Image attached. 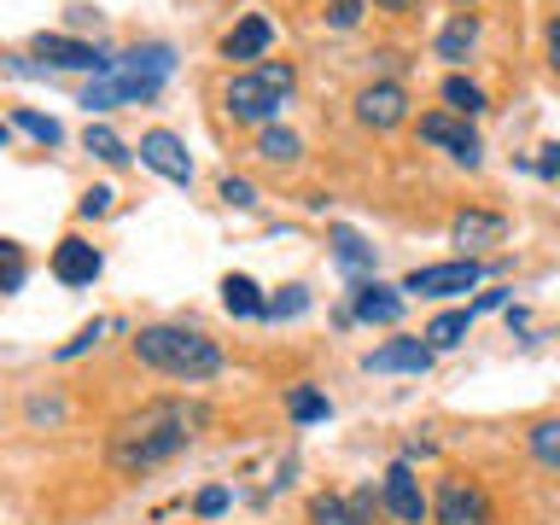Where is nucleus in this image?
I'll return each instance as SVG.
<instances>
[{
	"label": "nucleus",
	"mask_w": 560,
	"mask_h": 525,
	"mask_svg": "<svg viewBox=\"0 0 560 525\" xmlns=\"http://www.w3.org/2000/svg\"><path fill=\"white\" fill-rule=\"evenodd\" d=\"M257 152H262V158H275V164H292V158L304 152V140H298L292 129H262Z\"/></svg>",
	"instance_id": "23"
},
{
	"label": "nucleus",
	"mask_w": 560,
	"mask_h": 525,
	"mask_svg": "<svg viewBox=\"0 0 560 525\" xmlns=\"http://www.w3.org/2000/svg\"><path fill=\"white\" fill-rule=\"evenodd\" d=\"M420 140L444 147L450 158H462V164H479V135H472L467 122L444 117V112H427V117H420Z\"/></svg>",
	"instance_id": "10"
},
{
	"label": "nucleus",
	"mask_w": 560,
	"mask_h": 525,
	"mask_svg": "<svg viewBox=\"0 0 560 525\" xmlns=\"http://www.w3.org/2000/svg\"><path fill=\"white\" fill-rule=\"evenodd\" d=\"M112 199H117L112 187H88V192H82V217H105V210H112Z\"/></svg>",
	"instance_id": "31"
},
{
	"label": "nucleus",
	"mask_w": 560,
	"mask_h": 525,
	"mask_svg": "<svg viewBox=\"0 0 560 525\" xmlns=\"http://www.w3.org/2000/svg\"><path fill=\"white\" fill-rule=\"evenodd\" d=\"M52 275H59L65 287H88V280L100 275V252L88 240H59V252H52Z\"/></svg>",
	"instance_id": "14"
},
{
	"label": "nucleus",
	"mask_w": 560,
	"mask_h": 525,
	"mask_svg": "<svg viewBox=\"0 0 560 525\" xmlns=\"http://www.w3.org/2000/svg\"><path fill=\"white\" fill-rule=\"evenodd\" d=\"M450 234H455V245H502L508 222L497 217V210H462Z\"/></svg>",
	"instance_id": "16"
},
{
	"label": "nucleus",
	"mask_w": 560,
	"mask_h": 525,
	"mask_svg": "<svg viewBox=\"0 0 560 525\" xmlns=\"http://www.w3.org/2000/svg\"><path fill=\"white\" fill-rule=\"evenodd\" d=\"M402 112H409V94H402L397 82H374L357 94V117L368 122V129H397Z\"/></svg>",
	"instance_id": "12"
},
{
	"label": "nucleus",
	"mask_w": 560,
	"mask_h": 525,
	"mask_svg": "<svg viewBox=\"0 0 560 525\" xmlns=\"http://www.w3.org/2000/svg\"><path fill=\"white\" fill-rule=\"evenodd\" d=\"M444 100H450V105H455V112H462V117L485 112V94H479V88H472L467 77H444Z\"/></svg>",
	"instance_id": "24"
},
{
	"label": "nucleus",
	"mask_w": 560,
	"mask_h": 525,
	"mask_svg": "<svg viewBox=\"0 0 560 525\" xmlns=\"http://www.w3.org/2000/svg\"><path fill=\"white\" fill-rule=\"evenodd\" d=\"M222 508H228V490H205V497H199V514H205V520L222 514Z\"/></svg>",
	"instance_id": "34"
},
{
	"label": "nucleus",
	"mask_w": 560,
	"mask_h": 525,
	"mask_svg": "<svg viewBox=\"0 0 560 525\" xmlns=\"http://www.w3.org/2000/svg\"><path fill=\"white\" fill-rule=\"evenodd\" d=\"M397 315H402V287H380V280L357 287V322H380V327H392Z\"/></svg>",
	"instance_id": "15"
},
{
	"label": "nucleus",
	"mask_w": 560,
	"mask_h": 525,
	"mask_svg": "<svg viewBox=\"0 0 560 525\" xmlns=\"http://www.w3.org/2000/svg\"><path fill=\"white\" fill-rule=\"evenodd\" d=\"M287 415L298 420V427H310V420H327V397H322V392H310V385H292Z\"/></svg>",
	"instance_id": "22"
},
{
	"label": "nucleus",
	"mask_w": 560,
	"mask_h": 525,
	"mask_svg": "<svg viewBox=\"0 0 560 525\" xmlns=\"http://www.w3.org/2000/svg\"><path fill=\"white\" fill-rule=\"evenodd\" d=\"M88 152H94L100 164H129V147H122V140H117L112 129H100V122L88 129Z\"/></svg>",
	"instance_id": "25"
},
{
	"label": "nucleus",
	"mask_w": 560,
	"mask_h": 525,
	"mask_svg": "<svg viewBox=\"0 0 560 525\" xmlns=\"http://www.w3.org/2000/svg\"><path fill=\"white\" fill-rule=\"evenodd\" d=\"M135 357L147 362V368H158V374H170V380H187V385L222 374L217 339H205L199 327H175V322L140 327L135 332Z\"/></svg>",
	"instance_id": "2"
},
{
	"label": "nucleus",
	"mask_w": 560,
	"mask_h": 525,
	"mask_svg": "<svg viewBox=\"0 0 560 525\" xmlns=\"http://www.w3.org/2000/svg\"><path fill=\"white\" fill-rule=\"evenodd\" d=\"M374 520V490H357V497H315L310 502V525H368Z\"/></svg>",
	"instance_id": "13"
},
{
	"label": "nucleus",
	"mask_w": 560,
	"mask_h": 525,
	"mask_svg": "<svg viewBox=\"0 0 560 525\" xmlns=\"http://www.w3.org/2000/svg\"><path fill=\"white\" fill-rule=\"evenodd\" d=\"M12 122H18V129H24L30 140H42V147H59V140H65V129H59L52 117H42V112H18Z\"/></svg>",
	"instance_id": "27"
},
{
	"label": "nucleus",
	"mask_w": 560,
	"mask_h": 525,
	"mask_svg": "<svg viewBox=\"0 0 560 525\" xmlns=\"http://www.w3.org/2000/svg\"><path fill=\"white\" fill-rule=\"evenodd\" d=\"M310 310V292L304 287H287L280 298H269V315H304Z\"/></svg>",
	"instance_id": "29"
},
{
	"label": "nucleus",
	"mask_w": 560,
	"mask_h": 525,
	"mask_svg": "<svg viewBox=\"0 0 560 525\" xmlns=\"http://www.w3.org/2000/svg\"><path fill=\"white\" fill-rule=\"evenodd\" d=\"M380 7H392V12H409V7H415V0H380Z\"/></svg>",
	"instance_id": "37"
},
{
	"label": "nucleus",
	"mask_w": 560,
	"mask_h": 525,
	"mask_svg": "<svg viewBox=\"0 0 560 525\" xmlns=\"http://www.w3.org/2000/svg\"><path fill=\"white\" fill-rule=\"evenodd\" d=\"M432 520L438 525H490V497L472 479H444L432 497Z\"/></svg>",
	"instance_id": "5"
},
{
	"label": "nucleus",
	"mask_w": 560,
	"mask_h": 525,
	"mask_svg": "<svg viewBox=\"0 0 560 525\" xmlns=\"http://www.w3.org/2000/svg\"><path fill=\"white\" fill-rule=\"evenodd\" d=\"M332 24H339V30H350V24H357V18H362V0H332Z\"/></svg>",
	"instance_id": "32"
},
{
	"label": "nucleus",
	"mask_w": 560,
	"mask_h": 525,
	"mask_svg": "<svg viewBox=\"0 0 560 525\" xmlns=\"http://www.w3.org/2000/svg\"><path fill=\"white\" fill-rule=\"evenodd\" d=\"M380 502L392 508V514H397L402 525H420V520L432 514V502L420 497V479L409 472V462H397L392 472H385V490H380Z\"/></svg>",
	"instance_id": "8"
},
{
	"label": "nucleus",
	"mask_w": 560,
	"mask_h": 525,
	"mask_svg": "<svg viewBox=\"0 0 560 525\" xmlns=\"http://www.w3.org/2000/svg\"><path fill=\"white\" fill-rule=\"evenodd\" d=\"M205 420H210V409L205 402H187V397L140 402L135 415H122L112 427V467L122 479H140V472L175 462V455L205 432Z\"/></svg>",
	"instance_id": "1"
},
{
	"label": "nucleus",
	"mask_w": 560,
	"mask_h": 525,
	"mask_svg": "<svg viewBox=\"0 0 560 525\" xmlns=\"http://www.w3.org/2000/svg\"><path fill=\"white\" fill-rule=\"evenodd\" d=\"M332 257H339L345 269H368V262H374V245H368L357 228H332Z\"/></svg>",
	"instance_id": "20"
},
{
	"label": "nucleus",
	"mask_w": 560,
	"mask_h": 525,
	"mask_svg": "<svg viewBox=\"0 0 560 525\" xmlns=\"http://www.w3.org/2000/svg\"><path fill=\"white\" fill-rule=\"evenodd\" d=\"M368 374H427L432 368V345L427 339H392L380 350H368Z\"/></svg>",
	"instance_id": "9"
},
{
	"label": "nucleus",
	"mask_w": 560,
	"mask_h": 525,
	"mask_svg": "<svg viewBox=\"0 0 560 525\" xmlns=\"http://www.w3.org/2000/svg\"><path fill=\"white\" fill-rule=\"evenodd\" d=\"M170 70H175L170 47H135V52H122V59H112L100 70V82L82 94V105L88 112H112V105H122V100H152Z\"/></svg>",
	"instance_id": "3"
},
{
	"label": "nucleus",
	"mask_w": 560,
	"mask_h": 525,
	"mask_svg": "<svg viewBox=\"0 0 560 525\" xmlns=\"http://www.w3.org/2000/svg\"><path fill=\"white\" fill-rule=\"evenodd\" d=\"M467 327H472V310H450V315H438V322L427 327V345L432 350H450V345L467 339Z\"/></svg>",
	"instance_id": "21"
},
{
	"label": "nucleus",
	"mask_w": 560,
	"mask_h": 525,
	"mask_svg": "<svg viewBox=\"0 0 560 525\" xmlns=\"http://www.w3.org/2000/svg\"><path fill=\"white\" fill-rule=\"evenodd\" d=\"M140 164L147 170H158L164 182H192V158H187V147L175 140L170 129H152V135H140Z\"/></svg>",
	"instance_id": "7"
},
{
	"label": "nucleus",
	"mask_w": 560,
	"mask_h": 525,
	"mask_svg": "<svg viewBox=\"0 0 560 525\" xmlns=\"http://www.w3.org/2000/svg\"><path fill=\"white\" fill-rule=\"evenodd\" d=\"M485 280V269L472 257H455V262H427L402 280V292H420V298H455V292H472Z\"/></svg>",
	"instance_id": "6"
},
{
	"label": "nucleus",
	"mask_w": 560,
	"mask_h": 525,
	"mask_svg": "<svg viewBox=\"0 0 560 525\" xmlns=\"http://www.w3.org/2000/svg\"><path fill=\"white\" fill-rule=\"evenodd\" d=\"M217 192H222V199L234 205V210H245V205H257V192H252V182H240V175H228V182H222Z\"/></svg>",
	"instance_id": "30"
},
{
	"label": "nucleus",
	"mask_w": 560,
	"mask_h": 525,
	"mask_svg": "<svg viewBox=\"0 0 560 525\" xmlns=\"http://www.w3.org/2000/svg\"><path fill=\"white\" fill-rule=\"evenodd\" d=\"M497 304H508V292H485L479 304H472V315H485V310H497Z\"/></svg>",
	"instance_id": "36"
},
{
	"label": "nucleus",
	"mask_w": 560,
	"mask_h": 525,
	"mask_svg": "<svg viewBox=\"0 0 560 525\" xmlns=\"http://www.w3.org/2000/svg\"><path fill=\"white\" fill-rule=\"evenodd\" d=\"M94 339H100V322H94V327H82L77 339H70V345L59 350V357H77V350H88V345H94Z\"/></svg>",
	"instance_id": "33"
},
{
	"label": "nucleus",
	"mask_w": 560,
	"mask_h": 525,
	"mask_svg": "<svg viewBox=\"0 0 560 525\" xmlns=\"http://www.w3.org/2000/svg\"><path fill=\"white\" fill-rule=\"evenodd\" d=\"M455 7H467V0H455Z\"/></svg>",
	"instance_id": "39"
},
{
	"label": "nucleus",
	"mask_w": 560,
	"mask_h": 525,
	"mask_svg": "<svg viewBox=\"0 0 560 525\" xmlns=\"http://www.w3.org/2000/svg\"><path fill=\"white\" fill-rule=\"evenodd\" d=\"M472 42H479V18L462 12L455 24H444V35H438V59H467Z\"/></svg>",
	"instance_id": "18"
},
{
	"label": "nucleus",
	"mask_w": 560,
	"mask_h": 525,
	"mask_svg": "<svg viewBox=\"0 0 560 525\" xmlns=\"http://www.w3.org/2000/svg\"><path fill=\"white\" fill-rule=\"evenodd\" d=\"M35 59H47L59 70H105V65H112L100 47L77 42V35H35Z\"/></svg>",
	"instance_id": "11"
},
{
	"label": "nucleus",
	"mask_w": 560,
	"mask_h": 525,
	"mask_svg": "<svg viewBox=\"0 0 560 525\" xmlns=\"http://www.w3.org/2000/svg\"><path fill=\"white\" fill-rule=\"evenodd\" d=\"M0 140H7V122H0Z\"/></svg>",
	"instance_id": "38"
},
{
	"label": "nucleus",
	"mask_w": 560,
	"mask_h": 525,
	"mask_svg": "<svg viewBox=\"0 0 560 525\" xmlns=\"http://www.w3.org/2000/svg\"><path fill=\"white\" fill-rule=\"evenodd\" d=\"M275 42V30H269V18H245V24L240 30H228V42H222V52H228V59H257V52L262 47H269Z\"/></svg>",
	"instance_id": "17"
},
{
	"label": "nucleus",
	"mask_w": 560,
	"mask_h": 525,
	"mask_svg": "<svg viewBox=\"0 0 560 525\" xmlns=\"http://www.w3.org/2000/svg\"><path fill=\"white\" fill-rule=\"evenodd\" d=\"M287 94H292V65H257V70H245V77H234L222 88V105L240 122H262V117L280 112Z\"/></svg>",
	"instance_id": "4"
},
{
	"label": "nucleus",
	"mask_w": 560,
	"mask_h": 525,
	"mask_svg": "<svg viewBox=\"0 0 560 525\" xmlns=\"http://www.w3.org/2000/svg\"><path fill=\"white\" fill-rule=\"evenodd\" d=\"M222 304L234 310V315H269V304H262V292H257L245 275H228V280H222Z\"/></svg>",
	"instance_id": "19"
},
{
	"label": "nucleus",
	"mask_w": 560,
	"mask_h": 525,
	"mask_svg": "<svg viewBox=\"0 0 560 525\" xmlns=\"http://www.w3.org/2000/svg\"><path fill=\"white\" fill-rule=\"evenodd\" d=\"M18 280H24V257H18V245L12 240H0V287H18Z\"/></svg>",
	"instance_id": "28"
},
{
	"label": "nucleus",
	"mask_w": 560,
	"mask_h": 525,
	"mask_svg": "<svg viewBox=\"0 0 560 525\" xmlns=\"http://www.w3.org/2000/svg\"><path fill=\"white\" fill-rule=\"evenodd\" d=\"M532 455L542 467H560V420H542V427H532Z\"/></svg>",
	"instance_id": "26"
},
{
	"label": "nucleus",
	"mask_w": 560,
	"mask_h": 525,
	"mask_svg": "<svg viewBox=\"0 0 560 525\" xmlns=\"http://www.w3.org/2000/svg\"><path fill=\"white\" fill-rule=\"evenodd\" d=\"M549 70H555V77H560V18H555V24H549Z\"/></svg>",
	"instance_id": "35"
}]
</instances>
